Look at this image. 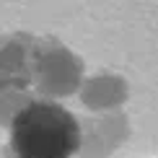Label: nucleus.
<instances>
[{
    "instance_id": "nucleus-1",
    "label": "nucleus",
    "mask_w": 158,
    "mask_h": 158,
    "mask_svg": "<svg viewBox=\"0 0 158 158\" xmlns=\"http://www.w3.org/2000/svg\"><path fill=\"white\" fill-rule=\"evenodd\" d=\"M8 130L5 158H73L81 148L78 119L57 101L31 98Z\"/></svg>"
},
{
    "instance_id": "nucleus-2",
    "label": "nucleus",
    "mask_w": 158,
    "mask_h": 158,
    "mask_svg": "<svg viewBox=\"0 0 158 158\" xmlns=\"http://www.w3.org/2000/svg\"><path fill=\"white\" fill-rule=\"evenodd\" d=\"M83 60L68 44L55 36H34L31 47V91L36 98L55 101V98L73 96L83 83Z\"/></svg>"
},
{
    "instance_id": "nucleus-3",
    "label": "nucleus",
    "mask_w": 158,
    "mask_h": 158,
    "mask_svg": "<svg viewBox=\"0 0 158 158\" xmlns=\"http://www.w3.org/2000/svg\"><path fill=\"white\" fill-rule=\"evenodd\" d=\"M81 127V158H106L130 137V119L124 111L94 114L78 122Z\"/></svg>"
},
{
    "instance_id": "nucleus-4",
    "label": "nucleus",
    "mask_w": 158,
    "mask_h": 158,
    "mask_svg": "<svg viewBox=\"0 0 158 158\" xmlns=\"http://www.w3.org/2000/svg\"><path fill=\"white\" fill-rule=\"evenodd\" d=\"M31 47L34 34L29 31L0 34V94L31 91Z\"/></svg>"
},
{
    "instance_id": "nucleus-5",
    "label": "nucleus",
    "mask_w": 158,
    "mask_h": 158,
    "mask_svg": "<svg viewBox=\"0 0 158 158\" xmlns=\"http://www.w3.org/2000/svg\"><path fill=\"white\" fill-rule=\"evenodd\" d=\"M81 104L96 114L119 111L122 104L130 98V83L117 73H96L83 78L81 83Z\"/></svg>"
},
{
    "instance_id": "nucleus-6",
    "label": "nucleus",
    "mask_w": 158,
    "mask_h": 158,
    "mask_svg": "<svg viewBox=\"0 0 158 158\" xmlns=\"http://www.w3.org/2000/svg\"><path fill=\"white\" fill-rule=\"evenodd\" d=\"M31 98H36L31 91H3V94H0V127H10L13 117H16Z\"/></svg>"
}]
</instances>
